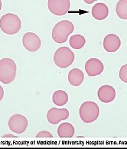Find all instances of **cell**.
<instances>
[{
    "label": "cell",
    "mask_w": 127,
    "mask_h": 149,
    "mask_svg": "<svg viewBox=\"0 0 127 149\" xmlns=\"http://www.w3.org/2000/svg\"><path fill=\"white\" fill-rule=\"evenodd\" d=\"M21 27V19L13 13H7L0 19V29L8 35L17 34Z\"/></svg>",
    "instance_id": "obj_2"
},
{
    "label": "cell",
    "mask_w": 127,
    "mask_h": 149,
    "mask_svg": "<svg viewBox=\"0 0 127 149\" xmlns=\"http://www.w3.org/2000/svg\"><path fill=\"white\" fill-rule=\"evenodd\" d=\"M53 135L48 131H41L36 134V138H52Z\"/></svg>",
    "instance_id": "obj_20"
},
{
    "label": "cell",
    "mask_w": 127,
    "mask_h": 149,
    "mask_svg": "<svg viewBox=\"0 0 127 149\" xmlns=\"http://www.w3.org/2000/svg\"><path fill=\"white\" fill-rule=\"evenodd\" d=\"M28 127V120L24 115L16 114L11 116L9 120V128L16 134L26 132Z\"/></svg>",
    "instance_id": "obj_7"
},
{
    "label": "cell",
    "mask_w": 127,
    "mask_h": 149,
    "mask_svg": "<svg viewBox=\"0 0 127 149\" xmlns=\"http://www.w3.org/2000/svg\"><path fill=\"white\" fill-rule=\"evenodd\" d=\"M74 24L69 20H62L54 26L51 36L56 43L62 44L66 42L68 36L74 32Z\"/></svg>",
    "instance_id": "obj_1"
},
{
    "label": "cell",
    "mask_w": 127,
    "mask_h": 149,
    "mask_svg": "<svg viewBox=\"0 0 127 149\" xmlns=\"http://www.w3.org/2000/svg\"><path fill=\"white\" fill-rule=\"evenodd\" d=\"M74 61V54L68 47H61L54 55L55 64L59 68H68L73 64Z\"/></svg>",
    "instance_id": "obj_5"
},
{
    "label": "cell",
    "mask_w": 127,
    "mask_h": 149,
    "mask_svg": "<svg viewBox=\"0 0 127 149\" xmlns=\"http://www.w3.org/2000/svg\"><path fill=\"white\" fill-rule=\"evenodd\" d=\"M69 43L72 49L78 50V49H81L84 46L85 43H86V39L82 35H74L73 36L70 38Z\"/></svg>",
    "instance_id": "obj_17"
},
{
    "label": "cell",
    "mask_w": 127,
    "mask_h": 149,
    "mask_svg": "<svg viewBox=\"0 0 127 149\" xmlns=\"http://www.w3.org/2000/svg\"><path fill=\"white\" fill-rule=\"evenodd\" d=\"M104 64L97 58H90L85 64V71L89 76H97L104 71Z\"/></svg>",
    "instance_id": "obj_10"
},
{
    "label": "cell",
    "mask_w": 127,
    "mask_h": 149,
    "mask_svg": "<svg viewBox=\"0 0 127 149\" xmlns=\"http://www.w3.org/2000/svg\"><path fill=\"white\" fill-rule=\"evenodd\" d=\"M119 75V79H121V81L127 83V64L121 67Z\"/></svg>",
    "instance_id": "obj_19"
},
{
    "label": "cell",
    "mask_w": 127,
    "mask_h": 149,
    "mask_svg": "<svg viewBox=\"0 0 127 149\" xmlns=\"http://www.w3.org/2000/svg\"><path fill=\"white\" fill-rule=\"evenodd\" d=\"M16 64L14 60L5 58L0 60V81L9 84L15 80L16 75Z\"/></svg>",
    "instance_id": "obj_3"
},
{
    "label": "cell",
    "mask_w": 127,
    "mask_h": 149,
    "mask_svg": "<svg viewBox=\"0 0 127 149\" xmlns=\"http://www.w3.org/2000/svg\"><path fill=\"white\" fill-rule=\"evenodd\" d=\"M3 138H16V136H15V135H12V134H5V135H3Z\"/></svg>",
    "instance_id": "obj_22"
},
{
    "label": "cell",
    "mask_w": 127,
    "mask_h": 149,
    "mask_svg": "<svg viewBox=\"0 0 127 149\" xmlns=\"http://www.w3.org/2000/svg\"><path fill=\"white\" fill-rule=\"evenodd\" d=\"M116 13L119 18L127 20V0H119L117 2Z\"/></svg>",
    "instance_id": "obj_18"
},
{
    "label": "cell",
    "mask_w": 127,
    "mask_h": 149,
    "mask_svg": "<svg viewBox=\"0 0 127 149\" xmlns=\"http://www.w3.org/2000/svg\"><path fill=\"white\" fill-rule=\"evenodd\" d=\"M57 134L60 138H72L74 135V127L70 122H64L57 128Z\"/></svg>",
    "instance_id": "obj_15"
},
{
    "label": "cell",
    "mask_w": 127,
    "mask_h": 149,
    "mask_svg": "<svg viewBox=\"0 0 127 149\" xmlns=\"http://www.w3.org/2000/svg\"><path fill=\"white\" fill-rule=\"evenodd\" d=\"M97 96L102 102H112L116 98V90L114 89V88L110 85H103L98 90Z\"/></svg>",
    "instance_id": "obj_11"
},
{
    "label": "cell",
    "mask_w": 127,
    "mask_h": 149,
    "mask_svg": "<svg viewBox=\"0 0 127 149\" xmlns=\"http://www.w3.org/2000/svg\"><path fill=\"white\" fill-rule=\"evenodd\" d=\"M48 7L52 14L58 16L64 15L70 7V0H48Z\"/></svg>",
    "instance_id": "obj_6"
},
{
    "label": "cell",
    "mask_w": 127,
    "mask_h": 149,
    "mask_svg": "<svg viewBox=\"0 0 127 149\" xmlns=\"http://www.w3.org/2000/svg\"><path fill=\"white\" fill-rule=\"evenodd\" d=\"M3 97H4V89H3V88L0 85V102L2 101Z\"/></svg>",
    "instance_id": "obj_21"
},
{
    "label": "cell",
    "mask_w": 127,
    "mask_h": 149,
    "mask_svg": "<svg viewBox=\"0 0 127 149\" xmlns=\"http://www.w3.org/2000/svg\"><path fill=\"white\" fill-rule=\"evenodd\" d=\"M52 101L54 104L57 106L65 105L68 102V95L63 90L55 91L52 96Z\"/></svg>",
    "instance_id": "obj_16"
},
{
    "label": "cell",
    "mask_w": 127,
    "mask_h": 149,
    "mask_svg": "<svg viewBox=\"0 0 127 149\" xmlns=\"http://www.w3.org/2000/svg\"><path fill=\"white\" fill-rule=\"evenodd\" d=\"M100 115V109L93 102H85L80 108V117L84 123H92L97 119Z\"/></svg>",
    "instance_id": "obj_4"
},
{
    "label": "cell",
    "mask_w": 127,
    "mask_h": 149,
    "mask_svg": "<svg viewBox=\"0 0 127 149\" xmlns=\"http://www.w3.org/2000/svg\"><path fill=\"white\" fill-rule=\"evenodd\" d=\"M104 49L108 52H115L120 48L121 40L118 36L115 34L107 35L104 39Z\"/></svg>",
    "instance_id": "obj_12"
},
{
    "label": "cell",
    "mask_w": 127,
    "mask_h": 149,
    "mask_svg": "<svg viewBox=\"0 0 127 149\" xmlns=\"http://www.w3.org/2000/svg\"><path fill=\"white\" fill-rule=\"evenodd\" d=\"M69 111L67 109L51 108L47 113V119L51 125H57L60 121L68 119Z\"/></svg>",
    "instance_id": "obj_8"
},
{
    "label": "cell",
    "mask_w": 127,
    "mask_h": 149,
    "mask_svg": "<svg viewBox=\"0 0 127 149\" xmlns=\"http://www.w3.org/2000/svg\"><path fill=\"white\" fill-rule=\"evenodd\" d=\"M92 15L96 20H104L109 15V8L104 3H97L92 8Z\"/></svg>",
    "instance_id": "obj_13"
},
{
    "label": "cell",
    "mask_w": 127,
    "mask_h": 149,
    "mask_svg": "<svg viewBox=\"0 0 127 149\" xmlns=\"http://www.w3.org/2000/svg\"><path fill=\"white\" fill-rule=\"evenodd\" d=\"M84 75L82 71L79 68H73L68 74V81L73 86L77 87L82 84Z\"/></svg>",
    "instance_id": "obj_14"
},
{
    "label": "cell",
    "mask_w": 127,
    "mask_h": 149,
    "mask_svg": "<svg viewBox=\"0 0 127 149\" xmlns=\"http://www.w3.org/2000/svg\"><path fill=\"white\" fill-rule=\"evenodd\" d=\"M87 4H92V3H93L94 2H96V1H97V0H84Z\"/></svg>",
    "instance_id": "obj_23"
},
{
    "label": "cell",
    "mask_w": 127,
    "mask_h": 149,
    "mask_svg": "<svg viewBox=\"0 0 127 149\" xmlns=\"http://www.w3.org/2000/svg\"><path fill=\"white\" fill-rule=\"evenodd\" d=\"M22 44L26 50L29 52H37L40 49L41 42L38 36L33 32H27L22 38Z\"/></svg>",
    "instance_id": "obj_9"
},
{
    "label": "cell",
    "mask_w": 127,
    "mask_h": 149,
    "mask_svg": "<svg viewBox=\"0 0 127 149\" xmlns=\"http://www.w3.org/2000/svg\"><path fill=\"white\" fill-rule=\"evenodd\" d=\"M2 1L0 0V11H1V9H2Z\"/></svg>",
    "instance_id": "obj_24"
}]
</instances>
